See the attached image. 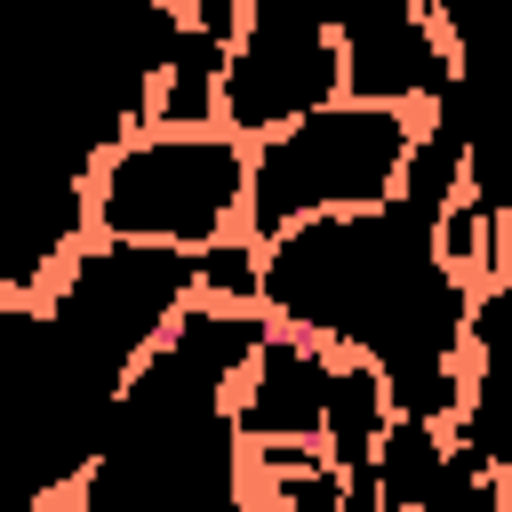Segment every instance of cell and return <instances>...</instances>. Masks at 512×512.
Returning <instances> with one entry per match:
<instances>
[{"instance_id":"6da1fadb","label":"cell","mask_w":512,"mask_h":512,"mask_svg":"<svg viewBox=\"0 0 512 512\" xmlns=\"http://www.w3.org/2000/svg\"><path fill=\"white\" fill-rule=\"evenodd\" d=\"M256 144L232 128H136L88 176V216L104 240H168L216 248L248 232Z\"/></svg>"},{"instance_id":"7a4b0ae2","label":"cell","mask_w":512,"mask_h":512,"mask_svg":"<svg viewBox=\"0 0 512 512\" xmlns=\"http://www.w3.org/2000/svg\"><path fill=\"white\" fill-rule=\"evenodd\" d=\"M416 136H424V112H408V104H368V96L320 104L312 120L256 144L248 232L272 240V232H288L304 216H352V208L400 200Z\"/></svg>"},{"instance_id":"3957f363","label":"cell","mask_w":512,"mask_h":512,"mask_svg":"<svg viewBox=\"0 0 512 512\" xmlns=\"http://www.w3.org/2000/svg\"><path fill=\"white\" fill-rule=\"evenodd\" d=\"M344 96V32L328 24H248L224 64V128L264 144Z\"/></svg>"},{"instance_id":"277c9868","label":"cell","mask_w":512,"mask_h":512,"mask_svg":"<svg viewBox=\"0 0 512 512\" xmlns=\"http://www.w3.org/2000/svg\"><path fill=\"white\" fill-rule=\"evenodd\" d=\"M328 384H336V344L304 328H272L256 368L232 384V424L248 448L264 440H328Z\"/></svg>"},{"instance_id":"5b68a950","label":"cell","mask_w":512,"mask_h":512,"mask_svg":"<svg viewBox=\"0 0 512 512\" xmlns=\"http://www.w3.org/2000/svg\"><path fill=\"white\" fill-rule=\"evenodd\" d=\"M448 80H456V40L432 16H392V24L344 32V96L432 112L448 96Z\"/></svg>"},{"instance_id":"8992f818","label":"cell","mask_w":512,"mask_h":512,"mask_svg":"<svg viewBox=\"0 0 512 512\" xmlns=\"http://www.w3.org/2000/svg\"><path fill=\"white\" fill-rule=\"evenodd\" d=\"M272 304H224V296H192L184 312H176V328L160 336V344H176L192 368H208L216 384H240L248 368H256V352L272 344Z\"/></svg>"},{"instance_id":"52a82bcc","label":"cell","mask_w":512,"mask_h":512,"mask_svg":"<svg viewBox=\"0 0 512 512\" xmlns=\"http://www.w3.org/2000/svg\"><path fill=\"white\" fill-rule=\"evenodd\" d=\"M224 64H232V40L216 32H184L176 64L152 80V104H144V128H224Z\"/></svg>"},{"instance_id":"ba28073f","label":"cell","mask_w":512,"mask_h":512,"mask_svg":"<svg viewBox=\"0 0 512 512\" xmlns=\"http://www.w3.org/2000/svg\"><path fill=\"white\" fill-rule=\"evenodd\" d=\"M384 432H392V384H384V368H376L368 352H336V384H328V456H336L344 472H360V464H376Z\"/></svg>"},{"instance_id":"9c48e42d","label":"cell","mask_w":512,"mask_h":512,"mask_svg":"<svg viewBox=\"0 0 512 512\" xmlns=\"http://www.w3.org/2000/svg\"><path fill=\"white\" fill-rule=\"evenodd\" d=\"M248 24H328V32H344L336 0H248Z\"/></svg>"},{"instance_id":"30bf717a","label":"cell","mask_w":512,"mask_h":512,"mask_svg":"<svg viewBox=\"0 0 512 512\" xmlns=\"http://www.w3.org/2000/svg\"><path fill=\"white\" fill-rule=\"evenodd\" d=\"M504 504H512V472H504Z\"/></svg>"},{"instance_id":"8fae6325","label":"cell","mask_w":512,"mask_h":512,"mask_svg":"<svg viewBox=\"0 0 512 512\" xmlns=\"http://www.w3.org/2000/svg\"><path fill=\"white\" fill-rule=\"evenodd\" d=\"M256 512H280V504H256Z\"/></svg>"},{"instance_id":"7c38bea8","label":"cell","mask_w":512,"mask_h":512,"mask_svg":"<svg viewBox=\"0 0 512 512\" xmlns=\"http://www.w3.org/2000/svg\"><path fill=\"white\" fill-rule=\"evenodd\" d=\"M24 512H32V504H24Z\"/></svg>"}]
</instances>
